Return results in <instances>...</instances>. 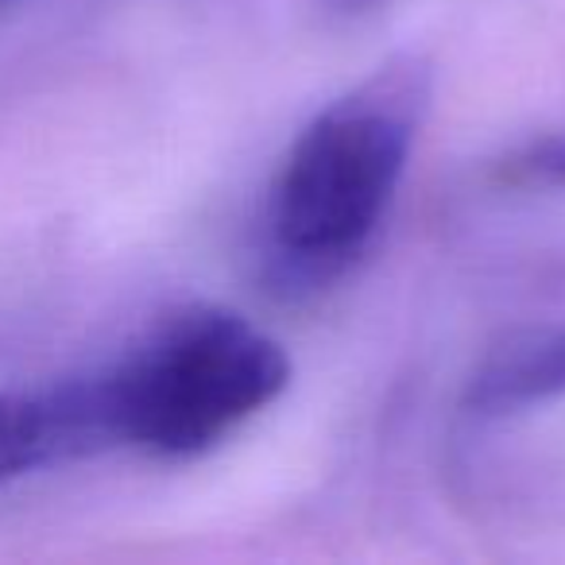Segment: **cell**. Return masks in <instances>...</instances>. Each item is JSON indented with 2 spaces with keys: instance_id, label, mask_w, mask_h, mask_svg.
Here are the masks:
<instances>
[{
  "instance_id": "cell-2",
  "label": "cell",
  "mask_w": 565,
  "mask_h": 565,
  "mask_svg": "<svg viewBox=\"0 0 565 565\" xmlns=\"http://www.w3.org/2000/svg\"><path fill=\"white\" fill-rule=\"evenodd\" d=\"M291 384V356L271 333L225 307H182L140 345L86 380L102 449L190 461L267 411Z\"/></svg>"
},
{
  "instance_id": "cell-6",
  "label": "cell",
  "mask_w": 565,
  "mask_h": 565,
  "mask_svg": "<svg viewBox=\"0 0 565 565\" xmlns=\"http://www.w3.org/2000/svg\"><path fill=\"white\" fill-rule=\"evenodd\" d=\"M0 4H9V0H0Z\"/></svg>"
},
{
  "instance_id": "cell-5",
  "label": "cell",
  "mask_w": 565,
  "mask_h": 565,
  "mask_svg": "<svg viewBox=\"0 0 565 565\" xmlns=\"http://www.w3.org/2000/svg\"><path fill=\"white\" fill-rule=\"evenodd\" d=\"M503 179L511 186H542V190H565V128L550 132L542 140H531L523 151L503 163Z\"/></svg>"
},
{
  "instance_id": "cell-1",
  "label": "cell",
  "mask_w": 565,
  "mask_h": 565,
  "mask_svg": "<svg viewBox=\"0 0 565 565\" xmlns=\"http://www.w3.org/2000/svg\"><path fill=\"white\" fill-rule=\"evenodd\" d=\"M426 105L430 74L403 58L330 102L295 136L264 202L267 275L282 291H322L372 248Z\"/></svg>"
},
{
  "instance_id": "cell-4",
  "label": "cell",
  "mask_w": 565,
  "mask_h": 565,
  "mask_svg": "<svg viewBox=\"0 0 565 565\" xmlns=\"http://www.w3.org/2000/svg\"><path fill=\"white\" fill-rule=\"evenodd\" d=\"M86 454H97V434L82 380L51 392H0V488Z\"/></svg>"
},
{
  "instance_id": "cell-3",
  "label": "cell",
  "mask_w": 565,
  "mask_h": 565,
  "mask_svg": "<svg viewBox=\"0 0 565 565\" xmlns=\"http://www.w3.org/2000/svg\"><path fill=\"white\" fill-rule=\"evenodd\" d=\"M550 399H565V322L503 333L465 384V411L477 418H508Z\"/></svg>"
}]
</instances>
